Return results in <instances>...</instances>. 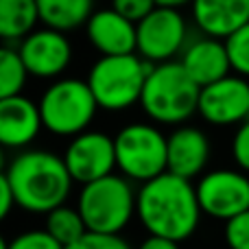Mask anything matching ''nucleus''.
Wrapping results in <instances>:
<instances>
[{
  "instance_id": "1",
  "label": "nucleus",
  "mask_w": 249,
  "mask_h": 249,
  "mask_svg": "<svg viewBox=\"0 0 249 249\" xmlns=\"http://www.w3.org/2000/svg\"><path fill=\"white\" fill-rule=\"evenodd\" d=\"M138 216L151 236L186 241L195 234L201 219L197 188L190 179L166 171L142 184L138 193Z\"/></svg>"
},
{
  "instance_id": "2",
  "label": "nucleus",
  "mask_w": 249,
  "mask_h": 249,
  "mask_svg": "<svg viewBox=\"0 0 249 249\" xmlns=\"http://www.w3.org/2000/svg\"><path fill=\"white\" fill-rule=\"evenodd\" d=\"M2 175L13 188L18 206L39 214L64 206L74 181L64 158L37 149L16 155Z\"/></svg>"
},
{
  "instance_id": "3",
  "label": "nucleus",
  "mask_w": 249,
  "mask_h": 249,
  "mask_svg": "<svg viewBox=\"0 0 249 249\" xmlns=\"http://www.w3.org/2000/svg\"><path fill=\"white\" fill-rule=\"evenodd\" d=\"M201 88L193 81L179 61L151 66L140 105L155 123L179 124L199 109Z\"/></svg>"
},
{
  "instance_id": "4",
  "label": "nucleus",
  "mask_w": 249,
  "mask_h": 249,
  "mask_svg": "<svg viewBox=\"0 0 249 249\" xmlns=\"http://www.w3.org/2000/svg\"><path fill=\"white\" fill-rule=\"evenodd\" d=\"M151 66L138 53L101 57L88 74V86L101 109L123 112L140 103Z\"/></svg>"
},
{
  "instance_id": "5",
  "label": "nucleus",
  "mask_w": 249,
  "mask_h": 249,
  "mask_svg": "<svg viewBox=\"0 0 249 249\" xmlns=\"http://www.w3.org/2000/svg\"><path fill=\"white\" fill-rule=\"evenodd\" d=\"M88 232L94 234H121L138 212V195L133 193L127 177L107 175L86 184L77 203Z\"/></svg>"
},
{
  "instance_id": "6",
  "label": "nucleus",
  "mask_w": 249,
  "mask_h": 249,
  "mask_svg": "<svg viewBox=\"0 0 249 249\" xmlns=\"http://www.w3.org/2000/svg\"><path fill=\"white\" fill-rule=\"evenodd\" d=\"M42 123L55 136H79L88 131L99 109L88 81L81 79H61L46 88L39 99Z\"/></svg>"
},
{
  "instance_id": "7",
  "label": "nucleus",
  "mask_w": 249,
  "mask_h": 249,
  "mask_svg": "<svg viewBox=\"0 0 249 249\" xmlns=\"http://www.w3.org/2000/svg\"><path fill=\"white\" fill-rule=\"evenodd\" d=\"M114 144L116 166L127 179L146 184L168 171V138L153 124H127L116 133Z\"/></svg>"
},
{
  "instance_id": "8",
  "label": "nucleus",
  "mask_w": 249,
  "mask_h": 249,
  "mask_svg": "<svg viewBox=\"0 0 249 249\" xmlns=\"http://www.w3.org/2000/svg\"><path fill=\"white\" fill-rule=\"evenodd\" d=\"M188 26L177 9L155 7L138 22V55L151 64H166L184 53Z\"/></svg>"
},
{
  "instance_id": "9",
  "label": "nucleus",
  "mask_w": 249,
  "mask_h": 249,
  "mask_svg": "<svg viewBox=\"0 0 249 249\" xmlns=\"http://www.w3.org/2000/svg\"><path fill=\"white\" fill-rule=\"evenodd\" d=\"M197 197L201 212L228 223L249 210V177L238 171H212L199 179Z\"/></svg>"
},
{
  "instance_id": "10",
  "label": "nucleus",
  "mask_w": 249,
  "mask_h": 249,
  "mask_svg": "<svg viewBox=\"0 0 249 249\" xmlns=\"http://www.w3.org/2000/svg\"><path fill=\"white\" fill-rule=\"evenodd\" d=\"M70 175L79 184H92L112 175L116 168V144L114 138L101 131H83L70 140L64 153Z\"/></svg>"
},
{
  "instance_id": "11",
  "label": "nucleus",
  "mask_w": 249,
  "mask_h": 249,
  "mask_svg": "<svg viewBox=\"0 0 249 249\" xmlns=\"http://www.w3.org/2000/svg\"><path fill=\"white\" fill-rule=\"evenodd\" d=\"M199 114L216 127L241 124L249 118V83L241 74H228L221 81L201 88Z\"/></svg>"
},
{
  "instance_id": "12",
  "label": "nucleus",
  "mask_w": 249,
  "mask_h": 249,
  "mask_svg": "<svg viewBox=\"0 0 249 249\" xmlns=\"http://www.w3.org/2000/svg\"><path fill=\"white\" fill-rule=\"evenodd\" d=\"M18 53H20L29 74L39 79L59 77L72 59L70 39L66 37V33L53 29L33 31L29 37L22 39Z\"/></svg>"
},
{
  "instance_id": "13",
  "label": "nucleus",
  "mask_w": 249,
  "mask_h": 249,
  "mask_svg": "<svg viewBox=\"0 0 249 249\" xmlns=\"http://www.w3.org/2000/svg\"><path fill=\"white\" fill-rule=\"evenodd\" d=\"M88 39L101 57L138 53V24L127 20L116 9L94 11L86 24Z\"/></svg>"
},
{
  "instance_id": "14",
  "label": "nucleus",
  "mask_w": 249,
  "mask_h": 249,
  "mask_svg": "<svg viewBox=\"0 0 249 249\" xmlns=\"http://www.w3.org/2000/svg\"><path fill=\"white\" fill-rule=\"evenodd\" d=\"M179 64L184 66V70L193 77V81L199 88H206L214 81H221L232 70L225 39L208 37V35L195 39L193 44H188L184 48Z\"/></svg>"
},
{
  "instance_id": "15",
  "label": "nucleus",
  "mask_w": 249,
  "mask_h": 249,
  "mask_svg": "<svg viewBox=\"0 0 249 249\" xmlns=\"http://www.w3.org/2000/svg\"><path fill=\"white\" fill-rule=\"evenodd\" d=\"M44 127L39 105L26 96L0 99V142L9 149H22L37 138Z\"/></svg>"
},
{
  "instance_id": "16",
  "label": "nucleus",
  "mask_w": 249,
  "mask_h": 249,
  "mask_svg": "<svg viewBox=\"0 0 249 249\" xmlns=\"http://www.w3.org/2000/svg\"><path fill=\"white\" fill-rule=\"evenodd\" d=\"M193 18L203 35L228 39L249 22V0H193Z\"/></svg>"
},
{
  "instance_id": "17",
  "label": "nucleus",
  "mask_w": 249,
  "mask_h": 249,
  "mask_svg": "<svg viewBox=\"0 0 249 249\" xmlns=\"http://www.w3.org/2000/svg\"><path fill=\"white\" fill-rule=\"evenodd\" d=\"M210 140L197 127H179L168 136V173L190 179L206 168Z\"/></svg>"
},
{
  "instance_id": "18",
  "label": "nucleus",
  "mask_w": 249,
  "mask_h": 249,
  "mask_svg": "<svg viewBox=\"0 0 249 249\" xmlns=\"http://www.w3.org/2000/svg\"><path fill=\"white\" fill-rule=\"evenodd\" d=\"M39 20L46 24V29L68 33L88 24V20L94 13V0H37Z\"/></svg>"
},
{
  "instance_id": "19",
  "label": "nucleus",
  "mask_w": 249,
  "mask_h": 249,
  "mask_svg": "<svg viewBox=\"0 0 249 249\" xmlns=\"http://www.w3.org/2000/svg\"><path fill=\"white\" fill-rule=\"evenodd\" d=\"M39 20L37 0H0V37L24 39Z\"/></svg>"
},
{
  "instance_id": "20",
  "label": "nucleus",
  "mask_w": 249,
  "mask_h": 249,
  "mask_svg": "<svg viewBox=\"0 0 249 249\" xmlns=\"http://www.w3.org/2000/svg\"><path fill=\"white\" fill-rule=\"evenodd\" d=\"M46 232L64 247H70L86 236L88 225L83 221L79 208L59 206L46 214Z\"/></svg>"
},
{
  "instance_id": "21",
  "label": "nucleus",
  "mask_w": 249,
  "mask_h": 249,
  "mask_svg": "<svg viewBox=\"0 0 249 249\" xmlns=\"http://www.w3.org/2000/svg\"><path fill=\"white\" fill-rule=\"evenodd\" d=\"M26 70L20 53L16 48H2L0 51V99L20 96L26 86Z\"/></svg>"
},
{
  "instance_id": "22",
  "label": "nucleus",
  "mask_w": 249,
  "mask_h": 249,
  "mask_svg": "<svg viewBox=\"0 0 249 249\" xmlns=\"http://www.w3.org/2000/svg\"><path fill=\"white\" fill-rule=\"evenodd\" d=\"M225 46H228L232 70L247 79L249 77V22L225 39Z\"/></svg>"
},
{
  "instance_id": "23",
  "label": "nucleus",
  "mask_w": 249,
  "mask_h": 249,
  "mask_svg": "<svg viewBox=\"0 0 249 249\" xmlns=\"http://www.w3.org/2000/svg\"><path fill=\"white\" fill-rule=\"evenodd\" d=\"M2 249H66L61 243H57L46 230H31L11 241L2 243Z\"/></svg>"
},
{
  "instance_id": "24",
  "label": "nucleus",
  "mask_w": 249,
  "mask_h": 249,
  "mask_svg": "<svg viewBox=\"0 0 249 249\" xmlns=\"http://www.w3.org/2000/svg\"><path fill=\"white\" fill-rule=\"evenodd\" d=\"M225 241L230 249H249V210L225 223Z\"/></svg>"
},
{
  "instance_id": "25",
  "label": "nucleus",
  "mask_w": 249,
  "mask_h": 249,
  "mask_svg": "<svg viewBox=\"0 0 249 249\" xmlns=\"http://www.w3.org/2000/svg\"><path fill=\"white\" fill-rule=\"evenodd\" d=\"M66 249H131L127 241H123L118 234H94L88 232L79 243Z\"/></svg>"
},
{
  "instance_id": "26",
  "label": "nucleus",
  "mask_w": 249,
  "mask_h": 249,
  "mask_svg": "<svg viewBox=\"0 0 249 249\" xmlns=\"http://www.w3.org/2000/svg\"><path fill=\"white\" fill-rule=\"evenodd\" d=\"M155 7H158L155 0H112V9H116L121 16L131 20L133 24L142 22Z\"/></svg>"
},
{
  "instance_id": "27",
  "label": "nucleus",
  "mask_w": 249,
  "mask_h": 249,
  "mask_svg": "<svg viewBox=\"0 0 249 249\" xmlns=\"http://www.w3.org/2000/svg\"><path fill=\"white\" fill-rule=\"evenodd\" d=\"M232 155H234V162L238 164V168L249 173V118L238 124L236 133H234Z\"/></svg>"
},
{
  "instance_id": "28",
  "label": "nucleus",
  "mask_w": 249,
  "mask_h": 249,
  "mask_svg": "<svg viewBox=\"0 0 249 249\" xmlns=\"http://www.w3.org/2000/svg\"><path fill=\"white\" fill-rule=\"evenodd\" d=\"M13 206H18L13 188L9 186V181L4 179V175H0V219H7Z\"/></svg>"
},
{
  "instance_id": "29",
  "label": "nucleus",
  "mask_w": 249,
  "mask_h": 249,
  "mask_svg": "<svg viewBox=\"0 0 249 249\" xmlns=\"http://www.w3.org/2000/svg\"><path fill=\"white\" fill-rule=\"evenodd\" d=\"M138 249H179V243L162 236H149Z\"/></svg>"
},
{
  "instance_id": "30",
  "label": "nucleus",
  "mask_w": 249,
  "mask_h": 249,
  "mask_svg": "<svg viewBox=\"0 0 249 249\" xmlns=\"http://www.w3.org/2000/svg\"><path fill=\"white\" fill-rule=\"evenodd\" d=\"M158 2V7H171V9H179L181 4L186 2H193V0H155Z\"/></svg>"
}]
</instances>
